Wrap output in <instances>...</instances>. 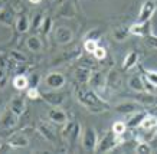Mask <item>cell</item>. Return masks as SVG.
I'll return each instance as SVG.
<instances>
[{
    "label": "cell",
    "instance_id": "1",
    "mask_svg": "<svg viewBox=\"0 0 157 154\" xmlns=\"http://www.w3.org/2000/svg\"><path fill=\"white\" fill-rule=\"evenodd\" d=\"M76 98L91 112H102V111H108L111 108L108 102L104 101L100 96V94L94 91L88 84H81L76 88Z\"/></svg>",
    "mask_w": 157,
    "mask_h": 154
},
{
    "label": "cell",
    "instance_id": "2",
    "mask_svg": "<svg viewBox=\"0 0 157 154\" xmlns=\"http://www.w3.org/2000/svg\"><path fill=\"white\" fill-rule=\"evenodd\" d=\"M123 141H124L123 135H115L114 133H113V130H111L101 140H98L95 153H107V151H111V150H114L117 145L123 144Z\"/></svg>",
    "mask_w": 157,
    "mask_h": 154
},
{
    "label": "cell",
    "instance_id": "3",
    "mask_svg": "<svg viewBox=\"0 0 157 154\" xmlns=\"http://www.w3.org/2000/svg\"><path fill=\"white\" fill-rule=\"evenodd\" d=\"M81 135V125L75 122V121H67L63 124V128H62V138L65 140L67 143H69L71 148L75 145V143L78 141Z\"/></svg>",
    "mask_w": 157,
    "mask_h": 154
},
{
    "label": "cell",
    "instance_id": "4",
    "mask_svg": "<svg viewBox=\"0 0 157 154\" xmlns=\"http://www.w3.org/2000/svg\"><path fill=\"white\" fill-rule=\"evenodd\" d=\"M98 144V135L94 127H86L82 133V147L86 153H94Z\"/></svg>",
    "mask_w": 157,
    "mask_h": 154
},
{
    "label": "cell",
    "instance_id": "5",
    "mask_svg": "<svg viewBox=\"0 0 157 154\" xmlns=\"http://www.w3.org/2000/svg\"><path fill=\"white\" fill-rule=\"evenodd\" d=\"M88 85L95 92L102 94L105 91V88H107V73H104L102 71H92Z\"/></svg>",
    "mask_w": 157,
    "mask_h": 154
},
{
    "label": "cell",
    "instance_id": "6",
    "mask_svg": "<svg viewBox=\"0 0 157 154\" xmlns=\"http://www.w3.org/2000/svg\"><path fill=\"white\" fill-rule=\"evenodd\" d=\"M130 35L138 36V38H146L150 33H153V28H151V20L147 22H136L128 28Z\"/></svg>",
    "mask_w": 157,
    "mask_h": 154
},
{
    "label": "cell",
    "instance_id": "7",
    "mask_svg": "<svg viewBox=\"0 0 157 154\" xmlns=\"http://www.w3.org/2000/svg\"><path fill=\"white\" fill-rule=\"evenodd\" d=\"M114 110L120 114H134L137 111H141L143 110V104L138 101H133V100H128V101H123V102H118L117 105L114 107Z\"/></svg>",
    "mask_w": 157,
    "mask_h": 154
},
{
    "label": "cell",
    "instance_id": "8",
    "mask_svg": "<svg viewBox=\"0 0 157 154\" xmlns=\"http://www.w3.org/2000/svg\"><path fill=\"white\" fill-rule=\"evenodd\" d=\"M17 122H19V115H16L10 108H7L0 115V127L3 130H12V128H14L17 125Z\"/></svg>",
    "mask_w": 157,
    "mask_h": 154
},
{
    "label": "cell",
    "instance_id": "9",
    "mask_svg": "<svg viewBox=\"0 0 157 154\" xmlns=\"http://www.w3.org/2000/svg\"><path fill=\"white\" fill-rule=\"evenodd\" d=\"M40 98L45 102H48L49 105L61 107L65 102L67 94H63V92H43V94H40Z\"/></svg>",
    "mask_w": 157,
    "mask_h": 154
},
{
    "label": "cell",
    "instance_id": "10",
    "mask_svg": "<svg viewBox=\"0 0 157 154\" xmlns=\"http://www.w3.org/2000/svg\"><path fill=\"white\" fill-rule=\"evenodd\" d=\"M45 82H46V85H48L51 89H59L65 85V82H67V78L65 75L61 72H51L48 77L45 78Z\"/></svg>",
    "mask_w": 157,
    "mask_h": 154
},
{
    "label": "cell",
    "instance_id": "11",
    "mask_svg": "<svg viewBox=\"0 0 157 154\" xmlns=\"http://www.w3.org/2000/svg\"><path fill=\"white\" fill-rule=\"evenodd\" d=\"M156 12V2L153 0H146L140 9V15H138V20L137 22H147L151 20L153 15Z\"/></svg>",
    "mask_w": 157,
    "mask_h": 154
},
{
    "label": "cell",
    "instance_id": "12",
    "mask_svg": "<svg viewBox=\"0 0 157 154\" xmlns=\"http://www.w3.org/2000/svg\"><path fill=\"white\" fill-rule=\"evenodd\" d=\"M53 35H55V40H56L59 45H67L74 38L72 35V30L69 28H65V26H58L53 30Z\"/></svg>",
    "mask_w": 157,
    "mask_h": 154
},
{
    "label": "cell",
    "instance_id": "13",
    "mask_svg": "<svg viewBox=\"0 0 157 154\" xmlns=\"http://www.w3.org/2000/svg\"><path fill=\"white\" fill-rule=\"evenodd\" d=\"M38 131L40 133V135H42L43 138L46 140V141H49L51 144H56V133H55V130L49 124L40 122L38 125Z\"/></svg>",
    "mask_w": 157,
    "mask_h": 154
},
{
    "label": "cell",
    "instance_id": "14",
    "mask_svg": "<svg viewBox=\"0 0 157 154\" xmlns=\"http://www.w3.org/2000/svg\"><path fill=\"white\" fill-rule=\"evenodd\" d=\"M7 143H9L13 148H25V147L29 145V138L23 133H14V134H12L9 137Z\"/></svg>",
    "mask_w": 157,
    "mask_h": 154
},
{
    "label": "cell",
    "instance_id": "15",
    "mask_svg": "<svg viewBox=\"0 0 157 154\" xmlns=\"http://www.w3.org/2000/svg\"><path fill=\"white\" fill-rule=\"evenodd\" d=\"M107 88H109L111 91H120L123 88V78L118 72L111 71L107 75Z\"/></svg>",
    "mask_w": 157,
    "mask_h": 154
},
{
    "label": "cell",
    "instance_id": "16",
    "mask_svg": "<svg viewBox=\"0 0 157 154\" xmlns=\"http://www.w3.org/2000/svg\"><path fill=\"white\" fill-rule=\"evenodd\" d=\"M48 118L55 124H65L68 121L67 112L61 110V108H58V107H53V108H51L48 111Z\"/></svg>",
    "mask_w": 157,
    "mask_h": 154
},
{
    "label": "cell",
    "instance_id": "17",
    "mask_svg": "<svg viewBox=\"0 0 157 154\" xmlns=\"http://www.w3.org/2000/svg\"><path fill=\"white\" fill-rule=\"evenodd\" d=\"M9 108L13 111L16 115H22L25 111H26V101H25V98L22 95H16L12 98V101L9 104Z\"/></svg>",
    "mask_w": 157,
    "mask_h": 154
},
{
    "label": "cell",
    "instance_id": "18",
    "mask_svg": "<svg viewBox=\"0 0 157 154\" xmlns=\"http://www.w3.org/2000/svg\"><path fill=\"white\" fill-rule=\"evenodd\" d=\"M16 22V16H14V10L12 7L5 6L3 9L0 10V23L10 28L12 24Z\"/></svg>",
    "mask_w": 157,
    "mask_h": 154
},
{
    "label": "cell",
    "instance_id": "19",
    "mask_svg": "<svg viewBox=\"0 0 157 154\" xmlns=\"http://www.w3.org/2000/svg\"><path fill=\"white\" fill-rule=\"evenodd\" d=\"M147 115V111H137V112H134L133 117H130L128 120H127V122H125V125H127V128H137V127H140V124H141V121H143V118Z\"/></svg>",
    "mask_w": 157,
    "mask_h": 154
},
{
    "label": "cell",
    "instance_id": "20",
    "mask_svg": "<svg viewBox=\"0 0 157 154\" xmlns=\"http://www.w3.org/2000/svg\"><path fill=\"white\" fill-rule=\"evenodd\" d=\"M14 26H16V30L19 33H26L30 29V20H29V17L26 15H19L16 17Z\"/></svg>",
    "mask_w": 157,
    "mask_h": 154
},
{
    "label": "cell",
    "instance_id": "21",
    "mask_svg": "<svg viewBox=\"0 0 157 154\" xmlns=\"http://www.w3.org/2000/svg\"><path fill=\"white\" fill-rule=\"evenodd\" d=\"M91 68L88 66H79L75 69V78L76 81L79 82V84H88L90 81V77H91Z\"/></svg>",
    "mask_w": 157,
    "mask_h": 154
},
{
    "label": "cell",
    "instance_id": "22",
    "mask_svg": "<svg viewBox=\"0 0 157 154\" xmlns=\"http://www.w3.org/2000/svg\"><path fill=\"white\" fill-rule=\"evenodd\" d=\"M26 46H28V49L30 52H39V51H42V48H43V42L40 40L39 36L32 35V36H29V38L26 39Z\"/></svg>",
    "mask_w": 157,
    "mask_h": 154
},
{
    "label": "cell",
    "instance_id": "23",
    "mask_svg": "<svg viewBox=\"0 0 157 154\" xmlns=\"http://www.w3.org/2000/svg\"><path fill=\"white\" fill-rule=\"evenodd\" d=\"M128 87L136 92H146V88H144V79L143 77L140 75H133V77L128 79Z\"/></svg>",
    "mask_w": 157,
    "mask_h": 154
},
{
    "label": "cell",
    "instance_id": "24",
    "mask_svg": "<svg viewBox=\"0 0 157 154\" xmlns=\"http://www.w3.org/2000/svg\"><path fill=\"white\" fill-rule=\"evenodd\" d=\"M140 127H141L143 130H146V131H156V128H157V117L151 115V114H148L147 112V115L143 118Z\"/></svg>",
    "mask_w": 157,
    "mask_h": 154
},
{
    "label": "cell",
    "instance_id": "25",
    "mask_svg": "<svg viewBox=\"0 0 157 154\" xmlns=\"http://www.w3.org/2000/svg\"><path fill=\"white\" fill-rule=\"evenodd\" d=\"M138 62V53L136 51H131V52L125 56L124 59V63H123V69L124 71H130V69H133Z\"/></svg>",
    "mask_w": 157,
    "mask_h": 154
},
{
    "label": "cell",
    "instance_id": "26",
    "mask_svg": "<svg viewBox=\"0 0 157 154\" xmlns=\"http://www.w3.org/2000/svg\"><path fill=\"white\" fill-rule=\"evenodd\" d=\"M138 100V102H141L143 105H153V104H156L157 100L154 94H150V92H137V96H136Z\"/></svg>",
    "mask_w": 157,
    "mask_h": 154
},
{
    "label": "cell",
    "instance_id": "27",
    "mask_svg": "<svg viewBox=\"0 0 157 154\" xmlns=\"http://www.w3.org/2000/svg\"><path fill=\"white\" fill-rule=\"evenodd\" d=\"M13 87L17 89V91H23L29 87L28 82V75H16L13 78Z\"/></svg>",
    "mask_w": 157,
    "mask_h": 154
},
{
    "label": "cell",
    "instance_id": "28",
    "mask_svg": "<svg viewBox=\"0 0 157 154\" xmlns=\"http://www.w3.org/2000/svg\"><path fill=\"white\" fill-rule=\"evenodd\" d=\"M128 36H130V30L125 29V28H117V29L113 30V38L117 42H124Z\"/></svg>",
    "mask_w": 157,
    "mask_h": 154
},
{
    "label": "cell",
    "instance_id": "29",
    "mask_svg": "<svg viewBox=\"0 0 157 154\" xmlns=\"http://www.w3.org/2000/svg\"><path fill=\"white\" fill-rule=\"evenodd\" d=\"M53 29V22H52V17L51 16H43V20H42V24H40V32L43 35H49V32Z\"/></svg>",
    "mask_w": 157,
    "mask_h": 154
},
{
    "label": "cell",
    "instance_id": "30",
    "mask_svg": "<svg viewBox=\"0 0 157 154\" xmlns=\"http://www.w3.org/2000/svg\"><path fill=\"white\" fill-rule=\"evenodd\" d=\"M111 130H113V133H114L115 135H123L128 128H127L125 122H123V121H115L114 124H113V127H111Z\"/></svg>",
    "mask_w": 157,
    "mask_h": 154
},
{
    "label": "cell",
    "instance_id": "31",
    "mask_svg": "<svg viewBox=\"0 0 157 154\" xmlns=\"http://www.w3.org/2000/svg\"><path fill=\"white\" fill-rule=\"evenodd\" d=\"M141 71H143L144 78H146V79L151 84L153 87L157 88V71H144L143 68H141Z\"/></svg>",
    "mask_w": 157,
    "mask_h": 154
},
{
    "label": "cell",
    "instance_id": "32",
    "mask_svg": "<svg viewBox=\"0 0 157 154\" xmlns=\"http://www.w3.org/2000/svg\"><path fill=\"white\" fill-rule=\"evenodd\" d=\"M136 153H138V154L151 153V147H150V144L146 143V141H140V143L136 145Z\"/></svg>",
    "mask_w": 157,
    "mask_h": 154
},
{
    "label": "cell",
    "instance_id": "33",
    "mask_svg": "<svg viewBox=\"0 0 157 154\" xmlns=\"http://www.w3.org/2000/svg\"><path fill=\"white\" fill-rule=\"evenodd\" d=\"M92 55H94V58L97 59V61H104L105 58H107V49L104 48V46H97V49L92 52Z\"/></svg>",
    "mask_w": 157,
    "mask_h": 154
},
{
    "label": "cell",
    "instance_id": "34",
    "mask_svg": "<svg viewBox=\"0 0 157 154\" xmlns=\"http://www.w3.org/2000/svg\"><path fill=\"white\" fill-rule=\"evenodd\" d=\"M86 39H91V40H100V38H102V30L98 29V28H95V29H91L88 33L85 35Z\"/></svg>",
    "mask_w": 157,
    "mask_h": 154
},
{
    "label": "cell",
    "instance_id": "35",
    "mask_svg": "<svg viewBox=\"0 0 157 154\" xmlns=\"http://www.w3.org/2000/svg\"><path fill=\"white\" fill-rule=\"evenodd\" d=\"M39 81H40V75L38 72H30L28 75V82H29V87H35L38 88Z\"/></svg>",
    "mask_w": 157,
    "mask_h": 154
},
{
    "label": "cell",
    "instance_id": "36",
    "mask_svg": "<svg viewBox=\"0 0 157 154\" xmlns=\"http://www.w3.org/2000/svg\"><path fill=\"white\" fill-rule=\"evenodd\" d=\"M9 58H12L13 61H16V62H19V63H23L28 61V58H26L22 52H19V51H12V52L9 53Z\"/></svg>",
    "mask_w": 157,
    "mask_h": 154
},
{
    "label": "cell",
    "instance_id": "37",
    "mask_svg": "<svg viewBox=\"0 0 157 154\" xmlns=\"http://www.w3.org/2000/svg\"><path fill=\"white\" fill-rule=\"evenodd\" d=\"M26 96H28L29 100H38V98H40V92H39L38 88L28 87L26 88Z\"/></svg>",
    "mask_w": 157,
    "mask_h": 154
},
{
    "label": "cell",
    "instance_id": "38",
    "mask_svg": "<svg viewBox=\"0 0 157 154\" xmlns=\"http://www.w3.org/2000/svg\"><path fill=\"white\" fill-rule=\"evenodd\" d=\"M98 46V42L97 40H91V39H85L84 42V49H85L88 53H92Z\"/></svg>",
    "mask_w": 157,
    "mask_h": 154
},
{
    "label": "cell",
    "instance_id": "39",
    "mask_svg": "<svg viewBox=\"0 0 157 154\" xmlns=\"http://www.w3.org/2000/svg\"><path fill=\"white\" fill-rule=\"evenodd\" d=\"M42 20H43L42 13H36V15H35V17L32 19L30 26H32L35 30H39V29H40V24H42Z\"/></svg>",
    "mask_w": 157,
    "mask_h": 154
},
{
    "label": "cell",
    "instance_id": "40",
    "mask_svg": "<svg viewBox=\"0 0 157 154\" xmlns=\"http://www.w3.org/2000/svg\"><path fill=\"white\" fill-rule=\"evenodd\" d=\"M146 43L150 46V48H153V49H157V36L156 35H153V33H150L148 36H146Z\"/></svg>",
    "mask_w": 157,
    "mask_h": 154
},
{
    "label": "cell",
    "instance_id": "41",
    "mask_svg": "<svg viewBox=\"0 0 157 154\" xmlns=\"http://www.w3.org/2000/svg\"><path fill=\"white\" fill-rule=\"evenodd\" d=\"M13 148L9 143H0V153H9L10 150Z\"/></svg>",
    "mask_w": 157,
    "mask_h": 154
},
{
    "label": "cell",
    "instance_id": "42",
    "mask_svg": "<svg viewBox=\"0 0 157 154\" xmlns=\"http://www.w3.org/2000/svg\"><path fill=\"white\" fill-rule=\"evenodd\" d=\"M5 77H6V69H3V68H0V82H3Z\"/></svg>",
    "mask_w": 157,
    "mask_h": 154
},
{
    "label": "cell",
    "instance_id": "43",
    "mask_svg": "<svg viewBox=\"0 0 157 154\" xmlns=\"http://www.w3.org/2000/svg\"><path fill=\"white\" fill-rule=\"evenodd\" d=\"M29 3H32V5H39V3H42V0H29Z\"/></svg>",
    "mask_w": 157,
    "mask_h": 154
},
{
    "label": "cell",
    "instance_id": "44",
    "mask_svg": "<svg viewBox=\"0 0 157 154\" xmlns=\"http://www.w3.org/2000/svg\"><path fill=\"white\" fill-rule=\"evenodd\" d=\"M3 7H5V5H3V2H2V0H0V10L3 9Z\"/></svg>",
    "mask_w": 157,
    "mask_h": 154
},
{
    "label": "cell",
    "instance_id": "45",
    "mask_svg": "<svg viewBox=\"0 0 157 154\" xmlns=\"http://www.w3.org/2000/svg\"><path fill=\"white\" fill-rule=\"evenodd\" d=\"M49 2H55V0H49Z\"/></svg>",
    "mask_w": 157,
    "mask_h": 154
},
{
    "label": "cell",
    "instance_id": "46",
    "mask_svg": "<svg viewBox=\"0 0 157 154\" xmlns=\"http://www.w3.org/2000/svg\"><path fill=\"white\" fill-rule=\"evenodd\" d=\"M156 135H157V128H156Z\"/></svg>",
    "mask_w": 157,
    "mask_h": 154
},
{
    "label": "cell",
    "instance_id": "47",
    "mask_svg": "<svg viewBox=\"0 0 157 154\" xmlns=\"http://www.w3.org/2000/svg\"><path fill=\"white\" fill-rule=\"evenodd\" d=\"M0 87H2V82H0Z\"/></svg>",
    "mask_w": 157,
    "mask_h": 154
}]
</instances>
